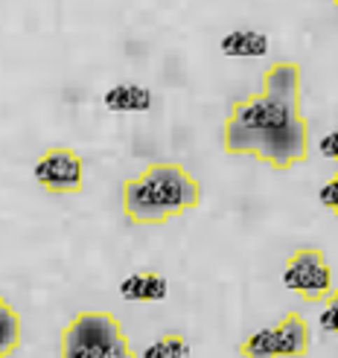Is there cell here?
Returning <instances> with one entry per match:
<instances>
[{
	"instance_id": "obj_1",
	"label": "cell",
	"mask_w": 338,
	"mask_h": 358,
	"mask_svg": "<svg viewBox=\"0 0 338 358\" xmlns=\"http://www.w3.org/2000/svg\"><path fill=\"white\" fill-rule=\"evenodd\" d=\"M122 216L132 224L157 227L175 216H184L202 201V184L187 166L155 160L146 164L134 178H126L120 187Z\"/></svg>"
},
{
	"instance_id": "obj_2",
	"label": "cell",
	"mask_w": 338,
	"mask_h": 358,
	"mask_svg": "<svg viewBox=\"0 0 338 358\" xmlns=\"http://www.w3.org/2000/svg\"><path fill=\"white\" fill-rule=\"evenodd\" d=\"M222 146L227 155H248L283 172L292 169L295 164H304L309 157V120L297 117L283 125V129H272V131H248L225 125Z\"/></svg>"
},
{
	"instance_id": "obj_3",
	"label": "cell",
	"mask_w": 338,
	"mask_h": 358,
	"mask_svg": "<svg viewBox=\"0 0 338 358\" xmlns=\"http://www.w3.org/2000/svg\"><path fill=\"white\" fill-rule=\"evenodd\" d=\"M62 358H137V352L114 312L85 309L62 332Z\"/></svg>"
},
{
	"instance_id": "obj_4",
	"label": "cell",
	"mask_w": 338,
	"mask_h": 358,
	"mask_svg": "<svg viewBox=\"0 0 338 358\" xmlns=\"http://www.w3.org/2000/svg\"><path fill=\"white\" fill-rule=\"evenodd\" d=\"M283 285L307 303L335 300V271L321 248H295L283 262Z\"/></svg>"
},
{
	"instance_id": "obj_5",
	"label": "cell",
	"mask_w": 338,
	"mask_h": 358,
	"mask_svg": "<svg viewBox=\"0 0 338 358\" xmlns=\"http://www.w3.org/2000/svg\"><path fill=\"white\" fill-rule=\"evenodd\" d=\"M32 175L52 195H76L85 187V160L70 146H50L35 160Z\"/></svg>"
},
{
	"instance_id": "obj_6",
	"label": "cell",
	"mask_w": 338,
	"mask_h": 358,
	"mask_svg": "<svg viewBox=\"0 0 338 358\" xmlns=\"http://www.w3.org/2000/svg\"><path fill=\"white\" fill-rule=\"evenodd\" d=\"M297 117H304V114H292L286 108H280V105H274L272 99H265L257 91V94H248L230 105V114H227L225 125L248 129V131H272V129H283V125L297 120Z\"/></svg>"
},
{
	"instance_id": "obj_7",
	"label": "cell",
	"mask_w": 338,
	"mask_h": 358,
	"mask_svg": "<svg viewBox=\"0 0 338 358\" xmlns=\"http://www.w3.org/2000/svg\"><path fill=\"white\" fill-rule=\"evenodd\" d=\"M304 79H300V64L297 62H274L272 67L262 70L260 76V94L265 99H272L274 105H280V108H286L292 114H304L300 111V96H304V91H300V85Z\"/></svg>"
},
{
	"instance_id": "obj_8",
	"label": "cell",
	"mask_w": 338,
	"mask_h": 358,
	"mask_svg": "<svg viewBox=\"0 0 338 358\" xmlns=\"http://www.w3.org/2000/svg\"><path fill=\"white\" fill-rule=\"evenodd\" d=\"M272 329H274V344H277V355L280 358H304L309 352L312 329H309L304 315L286 312Z\"/></svg>"
},
{
	"instance_id": "obj_9",
	"label": "cell",
	"mask_w": 338,
	"mask_h": 358,
	"mask_svg": "<svg viewBox=\"0 0 338 358\" xmlns=\"http://www.w3.org/2000/svg\"><path fill=\"white\" fill-rule=\"evenodd\" d=\"M120 294L122 300H134V303H161L169 294V280L161 271H155V268H146V271L122 277Z\"/></svg>"
},
{
	"instance_id": "obj_10",
	"label": "cell",
	"mask_w": 338,
	"mask_h": 358,
	"mask_svg": "<svg viewBox=\"0 0 338 358\" xmlns=\"http://www.w3.org/2000/svg\"><path fill=\"white\" fill-rule=\"evenodd\" d=\"M102 102H105V108L114 111V114H143L155 105V96L146 85L120 82L102 96Z\"/></svg>"
},
{
	"instance_id": "obj_11",
	"label": "cell",
	"mask_w": 338,
	"mask_h": 358,
	"mask_svg": "<svg viewBox=\"0 0 338 358\" xmlns=\"http://www.w3.org/2000/svg\"><path fill=\"white\" fill-rule=\"evenodd\" d=\"M269 35L265 32H257V29H234L222 35L219 41V50L230 59H260L269 52Z\"/></svg>"
},
{
	"instance_id": "obj_12",
	"label": "cell",
	"mask_w": 338,
	"mask_h": 358,
	"mask_svg": "<svg viewBox=\"0 0 338 358\" xmlns=\"http://www.w3.org/2000/svg\"><path fill=\"white\" fill-rule=\"evenodd\" d=\"M24 341V320L6 297H0V358H9Z\"/></svg>"
},
{
	"instance_id": "obj_13",
	"label": "cell",
	"mask_w": 338,
	"mask_h": 358,
	"mask_svg": "<svg viewBox=\"0 0 338 358\" xmlns=\"http://www.w3.org/2000/svg\"><path fill=\"white\" fill-rule=\"evenodd\" d=\"M140 358H192V347L184 332H164L143 350Z\"/></svg>"
},
{
	"instance_id": "obj_14",
	"label": "cell",
	"mask_w": 338,
	"mask_h": 358,
	"mask_svg": "<svg viewBox=\"0 0 338 358\" xmlns=\"http://www.w3.org/2000/svg\"><path fill=\"white\" fill-rule=\"evenodd\" d=\"M239 355L242 358H280L277 344H274V329L265 327V329H257L254 335H248L239 344Z\"/></svg>"
},
{
	"instance_id": "obj_15",
	"label": "cell",
	"mask_w": 338,
	"mask_h": 358,
	"mask_svg": "<svg viewBox=\"0 0 338 358\" xmlns=\"http://www.w3.org/2000/svg\"><path fill=\"white\" fill-rule=\"evenodd\" d=\"M335 192H338V172L330 175V181L321 187V192H318V199H321V204L335 216V210H338V199H335Z\"/></svg>"
},
{
	"instance_id": "obj_16",
	"label": "cell",
	"mask_w": 338,
	"mask_h": 358,
	"mask_svg": "<svg viewBox=\"0 0 338 358\" xmlns=\"http://www.w3.org/2000/svg\"><path fill=\"white\" fill-rule=\"evenodd\" d=\"M335 312H338L335 300H330V303H327V309H324V315H321V329L330 332V335H335Z\"/></svg>"
},
{
	"instance_id": "obj_17",
	"label": "cell",
	"mask_w": 338,
	"mask_h": 358,
	"mask_svg": "<svg viewBox=\"0 0 338 358\" xmlns=\"http://www.w3.org/2000/svg\"><path fill=\"white\" fill-rule=\"evenodd\" d=\"M335 140H338V134H335V131H330V134L321 140V155H324V157H330V160L335 157Z\"/></svg>"
}]
</instances>
